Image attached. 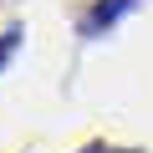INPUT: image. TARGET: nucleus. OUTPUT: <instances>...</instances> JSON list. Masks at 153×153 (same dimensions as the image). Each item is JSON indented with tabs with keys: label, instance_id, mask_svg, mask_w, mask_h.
I'll list each match as a JSON object with an SVG mask.
<instances>
[{
	"label": "nucleus",
	"instance_id": "nucleus-3",
	"mask_svg": "<svg viewBox=\"0 0 153 153\" xmlns=\"http://www.w3.org/2000/svg\"><path fill=\"white\" fill-rule=\"evenodd\" d=\"M82 153H112V148H82Z\"/></svg>",
	"mask_w": 153,
	"mask_h": 153
},
{
	"label": "nucleus",
	"instance_id": "nucleus-1",
	"mask_svg": "<svg viewBox=\"0 0 153 153\" xmlns=\"http://www.w3.org/2000/svg\"><path fill=\"white\" fill-rule=\"evenodd\" d=\"M133 5H138V0H102V5H97L87 21H82V36H97V31H107V26H112L117 16H128Z\"/></svg>",
	"mask_w": 153,
	"mask_h": 153
},
{
	"label": "nucleus",
	"instance_id": "nucleus-2",
	"mask_svg": "<svg viewBox=\"0 0 153 153\" xmlns=\"http://www.w3.org/2000/svg\"><path fill=\"white\" fill-rule=\"evenodd\" d=\"M16 51H21V31H5V36H0V66H5Z\"/></svg>",
	"mask_w": 153,
	"mask_h": 153
}]
</instances>
